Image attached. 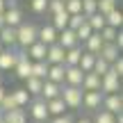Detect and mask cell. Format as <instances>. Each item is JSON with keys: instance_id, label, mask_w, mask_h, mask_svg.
<instances>
[{"instance_id": "cell-1", "label": "cell", "mask_w": 123, "mask_h": 123, "mask_svg": "<svg viewBox=\"0 0 123 123\" xmlns=\"http://www.w3.org/2000/svg\"><path fill=\"white\" fill-rule=\"evenodd\" d=\"M37 32H39V27L32 21H23L21 25L16 27V48H21V50L30 48L37 41Z\"/></svg>"}, {"instance_id": "cell-2", "label": "cell", "mask_w": 123, "mask_h": 123, "mask_svg": "<svg viewBox=\"0 0 123 123\" xmlns=\"http://www.w3.org/2000/svg\"><path fill=\"white\" fill-rule=\"evenodd\" d=\"M25 112H27V119L34 121V123H48V119H50L43 98H32L30 105L25 107Z\"/></svg>"}, {"instance_id": "cell-3", "label": "cell", "mask_w": 123, "mask_h": 123, "mask_svg": "<svg viewBox=\"0 0 123 123\" xmlns=\"http://www.w3.org/2000/svg\"><path fill=\"white\" fill-rule=\"evenodd\" d=\"M59 98L64 100L66 110H80V107H82V89H80V87H68V84H62Z\"/></svg>"}, {"instance_id": "cell-4", "label": "cell", "mask_w": 123, "mask_h": 123, "mask_svg": "<svg viewBox=\"0 0 123 123\" xmlns=\"http://www.w3.org/2000/svg\"><path fill=\"white\" fill-rule=\"evenodd\" d=\"M12 73H16L18 80H27V78L32 75V62H30V57L25 55V50L16 48V66H14Z\"/></svg>"}, {"instance_id": "cell-5", "label": "cell", "mask_w": 123, "mask_h": 123, "mask_svg": "<svg viewBox=\"0 0 123 123\" xmlns=\"http://www.w3.org/2000/svg\"><path fill=\"white\" fill-rule=\"evenodd\" d=\"M100 110L110 112V114H121L123 112V96L121 93H107L103 96V103H100Z\"/></svg>"}, {"instance_id": "cell-6", "label": "cell", "mask_w": 123, "mask_h": 123, "mask_svg": "<svg viewBox=\"0 0 123 123\" xmlns=\"http://www.w3.org/2000/svg\"><path fill=\"white\" fill-rule=\"evenodd\" d=\"M100 93L107 96V93H121V78H116L114 73L107 71L100 78Z\"/></svg>"}, {"instance_id": "cell-7", "label": "cell", "mask_w": 123, "mask_h": 123, "mask_svg": "<svg viewBox=\"0 0 123 123\" xmlns=\"http://www.w3.org/2000/svg\"><path fill=\"white\" fill-rule=\"evenodd\" d=\"M103 103V93L100 91H82V107L87 112H98Z\"/></svg>"}, {"instance_id": "cell-8", "label": "cell", "mask_w": 123, "mask_h": 123, "mask_svg": "<svg viewBox=\"0 0 123 123\" xmlns=\"http://www.w3.org/2000/svg\"><path fill=\"white\" fill-rule=\"evenodd\" d=\"M37 41H39V43H43V46H53V43H57V30H55L50 23L41 25L39 32H37Z\"/></svg>"}, {"instance_id": "cell-9", "label": "cell", "mask_w": 123, "mask_h": 123, "mask_svg": "<svg viewBox=\"0 0 123 123\" xmlns=\"http://www.w3.org/2000/svg\"><path fill=\"white\" fill-rule=\"evenodd\" d=\"M16 66V48H2L0 53V73H9Z\"/></svg>"}, {"instance_id": "cell-10", "label": "cell", "mask_w": 123, "mask_h": 123, "mask_svg": "<svg viewBox=\"0 0 123 123\" xmlns=\"http://www.w3.org/2000/svg\"><path fill=\"white\" fill-rule=\"evenodd\" d=\"M82 78H84V73L78 66H64V84H68V87H80V84H82Z\"/></svg>"}, {"instance_id": "cell-11", "label": "cell", "mask_w": 123, "mask_h": 123, "mask_svg": "<svg viewBox=\"0 0 123 123\" xmlns=\"http://www.w3.org/2000/svg\"><path fill=\"white\" fill-rule=\"evenodd\" d=\"M64 55H66V50L59 43H53L46 48V62L48 64H64Z\"/></svg>"}, {"instance_id": "cell-12", "label": "cell", "mask_w": 123, "mask_h": 123, "mask_svg": "<svg viewBox=\"0 0 123 123\" xmlns=\"http://www.w3.org/2000/svg\"><path fill=\"white\" fill-rule=\"evenodd\" d=\"M57 43L62 46L64 50H68V48H75L78 46V37H75V32L73 30H62V32H57Z\"/></svg>"}, {"instance_id": "cell-13", "label": "cell", "mask_w": 123, "mask_h": 123, "mask_svg": "<svg viewBox=\"0 0 123 123\" xmlns=\"http://www.w3.org/2000/svg\"><path fill=\"white\" fill-rule=\"evenodd\" d=\"M2 21H5V25H7V27H18V25L23 23V12H21L18 7H14V9H5Z\"/></svg>"}, {"instance_id": "cell-14", "label": "cell", "mask_w": 123, "mask_h": 123, "mask_svg": "<svg viewBox=\"0 0 123 123\" xmlns=\"http://www.w3.org/2000/svg\"><path fill=\"white\" fill-rule=\"evenodd\" d=\"M59 91H62V84H55V82H50V80H43V87H41V96L39 98H43V100L48 103V100H53V98H59Z\"/></svg>"}, {"instance_id": "cell-15", "label": "cell", "mask_w": 123, "mask_h": 123, "mask_svg": "<svg viewBox=\"0 0 123 123\" xmlns=\"http://www.w3.org/2000/svg\"><path fill=\"white\" fill-rule=\"evenodd\" d=\"M0 43L2 48H16V27H0Z\"/></svg>"}, {"instance_id": "cell-16", "label": "cell", "mask_w": 123, "mask_h": 123, "mask_svg": "<svg viewBox=\"0 0 123 123\" xmlns=\"http://www.w3.org/2000/svg\"><path fill=\"white\" fill-rule=\"evenodd\" d=\"M46 48H48V46L34 41L30 48H25V55L30 57V62H43V59H46Z\"/></svg>"}, {"instance_id": "cell-17", "label": "cell", "mask_w": 123, "mask_h": 123, "mask_svg": "<svg viewBox=\"0 0 123 123\" xmlns=\"http://www.w3.org/2000/svg\"><path fill=\"white\" fill-rule=\"evenodd\" d=\"M96 57H103V59L107 62V64H112V62H114V59H119V57H121V50L116 48L114 43H103L100 53H98Z\"/></svg>"}, {"instance_id": "cell-18", "label": "cell", "mask_w": 123, "mask_h": 123, "mask_svg": "<svg viewBox=\"0 0 123 123\" xmlns=\"http://www.w3.org/2000/svg\"><path fill=\"white\" fill-rule=\"evenodd\" d=\"M80 89H82V91H100V78H98L96 73H84Z\"/></svg>"}, {"instance_id": "cell-19", "label": "cell", "mask_w": 123, "mask_h": 123, "mask_svg": "<svg viewBox=\"0 0 123 123\" xmlns=\"http://www.w3.org/2000/svg\"><path fill=\"white\" fill-rule=\"evenodd\" d=\"M46 80L55 84H64V64H48V75Z\"/></svg>"}, {"instance_id": "cell-20", "label": "cell", "mask_w": 123, "mask_h": 123, "mask_svg": "<svg viewBox=\"0 0 123 123\" xmlns=\"http://www.w3.org/2000/svg\"><path fill=\"white\" fill-rule=\"evenodd\" d=\"M23 82H25V87H23V89H25V91L30 93L32 98H39V96H41V87H43V80L32 78V75H30V78H27V80H23Z\"/></svg>"}, {"instance_id": "cell-21", "label": "cell", "mask_w": 123, "mask_h": 123, "mask_svg": "<svg viewBox=\"0 0 123 123\" xmlns=\"http://www.w3.org/2000/svg\"><path fill=\"white\" fill-rule=\"evenodd\" d=\"M0 114H2V112H0ZM2 119H5V123H27V112L21 110V107H16V110L2 114Z\"/></svg>"}, {"instance_id": "cell-22", "label": "cell", "mask_w": 123, "mask_h": 123, "mask_svg": "<svg viewBox=\"0 0 123 123\" xmlns=\"http://www.w3.org/2000/svg\"><path fill=\"white\" fill-rule=\"evenodd\" d=\"M12 96H14V103H16V107H21V110H25L27 105H30V100H32V96L25 91L23 87H16L12 91Z\"/></svg>"}, {"instance_id": "cell-23", "label": "cell", "mask_w": 123, "mask_h": 123, "mask_svg": "<svg viewBox=\"0 0 123 123\" xmlns=\"http://www.w3.org/2000/svg\"><path fill=\"white\" fill-rule=\"evenodd\" d=\"M82 46H75V48H68L66 50V55H64V66H78V62H80V57H82Z\"/></svg>"}, {"instance_id": "cell-24", "label": "cell", "mask_w": 123, "mask_h": 123, "mask_svg": "<svg viewBox=\"0 0 123 123\" xmlns=\"http://www.w3.org/2000/svg\"><path fill=\"white\" fill-rule=\"evenodd\" d=\"M46 107H48V114L50 116H62V114L68 112L62 98H53V100H48V103H46Z\"/></svg>"}, {"instance_id": "cell-25", "label": "cell", "mask_w": 123, "mask_h": 123, "mask_svg": "<svg viewBox=\"0 0 123 123\" xmlns=\"http://www.w3.org/2000/svg\"><path fill=\"white\" fill-rule=\"evenodd\" d=\"M93 62H96V55H91V53H82V57H80V62H78V68L82 71V73H91Z\"/></svg>"}, {"instance_id": "cell-26", "label": "cell", "mask_w": 123, "mask_h": 123, "mask_svg": "<svg viewBox=\"0 0 123 123\" xmlns=\"http://www.w3.org/2000/svg\"><path fill=\"white\" fill-rule=\"evenodd\" d=\"M105 23L110 27H116V30H121V25H123V12L121 9H114V12H110L105 16Z\"/></svg>"}, {"instance_id": "cell-27", "label": "cell", "mask_w": 123, "mask_h": 123, "mask_svg": "<svg viewBox=\"0 0 123 123\" xmlns=\"http://www.w3.org/2000/svg\"><path fill=\"white\" fill-rule=\"evenodd\" d=\"M87 23H89V27H91L93 32H100L103 27L107 25V23H105V16H103V14H98V12L91 14V16H87Z\"/></svg>"}, {"instance_id": "cell-28", "label": "cell", "mask_w": 123, "mask_h": 123, "mask_svg": "<svg viewBox=\"0 0 123 123\" xmlns=\"http://www.w3.org/2000/svg\"><path fill=\"white\" fill-rule=\"evenodd\" d=\"M50 25H53L57 32L66 30V25H68V14L62 12V14H55V16H50Z\"/></svg>"}, {"instance_id": "cell-29", "label": "cell", "mask_w": 123, "mask_h": 123, "mask_svg": "<svg viewBox=\"0 0 123 123\" xmlns=\"http://www.w3.org/2000/svg\"><path fill=\"white\" fill-rule=\"evenodd\" d=\"M96 5H98V14H103V16L119 9V0H96Z\"/></svg>"}, {"instance_id": "cell-30", "label": "cell", "mask_w": 123, "mask_h": 123, "mask_svg": "<svg viewBox=\"0 0 123 123\" xmlns=\"http://www.w3.org/2000/svg\"><path fill=\"white\" fill-rule=\"evenodd\" d=\"M48 75V62H32V78H39V80H46Z\"/></svg>"}, {"instance_id": "cell-31", "label": "cell", "mask_w": 123, "mask_h": 123, "mask_svg": "<svg viewBox=\"0 0 123 123\" xmlns=\"http://www.w3.org/2000/svg\"><path fill=\"white\" fill-rule=\"evenodd\" d=\"M91 123H116V116L110 114V112H105V110H98V112H93Z\"/></svg>"}, {"instance_id": "cell-32", "label": "cell", "mask_w": 123, "mask_h": 123, "mask_svg": "<svg viewBox=\"0 0 123 123\" xmlns=\"http://www.w3.org/2000/svg\"><path fill=\"white\" fill-rule=\"evenodd\" d=\"M98 34H100V39L105 41V43H114V39H116V34H119V30H116V27H110V25H105L100 32H98Z\"/></svg>"}, {"instance_id": "cell-33", "label": "cell", "mask_w": 123, "mask_h": 123, "mask_svg": "<svg viewBox=\"0 0 123 123\" xmlns=\"http://www.w3.org/2000/svg\"><path fill=\"white\" fill-rule=\"evenodd\" d=\"M91 32H93V30H91V27H89V23L84 21L82 25H80L78 30H75V37H78V43H84V41H87L89 37H91Z\"/></svg>"}, {"instance_id": "cell-34", "label": "cell", "mask_w": 123, "mask_h": 123, "mask_svg": "<svg viewBox=\"0 0 123 123\" xmlns=\"http://www.w3.org/2000/svg\"><path fill=\"white\" fill-rule=\"evenodd\" d=\"M110 71V64H107L103 57H96V62H93V68H91V73H96L98 78H103V75Z\"/></svg>"}, {"instance_id": "cell-35", "label": "cell", "mask_w": 123, "mask_h": 123, "mask_svg": "<svg viewBox=\"0 0 123 123\" xmlns=\"http://www.w3.org/2000/svg\"><path fill=\"white\" fill-rule=\"evenodd\" d=\"M80 5H82V16H91V14L98 12L96 0H80Z\"/></svg>"}, {"instance_id": "cell-36", "label": "cell", "mask_w": 123, "mask_h": 123, "mask_svg": "<svg viewBox=\"0 0 123 123\" xmlns=\"http://www.w3.org/2000/svg\"><path fill=\"white\" fill-rule=\"evenodd\" d=\"M62 12H64V0H48V9H46V14L55 16V14H62Z\"/></svg>"}, {"instance_id": "cell-37", "label": "cell", "mask_w": 123, "mask_h": 123, "mask_svg": "<svg viewBox=\"0 0 123 123\" xmlns=\"http://www.w3.org/2000/svg\"><path fill=\"white\" fill-rule=\"evenodd\" d=\"M84 21H87V16H82V14H73V16H68V25H66V27L75 32V30H78V27L82 25Z\"/></svg>"}, {"instance_id": "cell-38", "label": "cell", "mask_w": 123, "mask_h": 123, "mask_svg": "<svg viewBox=\"0 0 123 123\" xmlns=\"http://www.w3.org/2000/svg\"><path fill=\"white\" fill-rule=\"evenodd\" d=\"M30 7L34 14H46V9H48V0H30Z\"/></svg>"}, {"instance_id": "cell-39", "label": "cell", "mask_w": 123, "mask_h": 123, "mask_svg": "<svg viewBox=\"0 0 123 123\" xmlns=\"http://www.w3.org/2000/svg\"><path fill=\"white\" fill-rule=\"evenodd\" d=\"M110 73H114L116 78H121V75H123V57L114 59V62L110 64Z\"/></svg>"}, {"instance_id": "cell-40", "label": "cell", "mask_w": 123, "mask_h": 123, "mask_svg": "<svg viewBox=\"0 0 123 123\" xmlns=\"http://www.w3.org/2000/svg\"><path fill=\"white\" fill-rule=\"evenodd\" d=\"M48 123H73V119L68 114H62V116H50Z\"/></svg>"}, {"instance_id": "cell-41", "label": "cell", "mask_w": 123, "mask_h": 123, "mask_svg": "<svg viewBox=\"0 0 123 123\" xmlns=\"http://www.w3.org/2000/svg\"><path fill=\"white\" fill-rule=\"evenodd\" d=\"M114 46H116L119 50L123 48V32H121V30H119V34H116V39H114Z\"/></svg>"}, {"instance_id": "cell-42", "label": "cell", "mask_w": 123, "mask_h": 123, "mask_svg": "<svg viewBox=\"0 0 123 123\" xmlns=\"http://www.w3.org/2000/svg\"><path fill=\"white\" fill-rule=\"evenodd\" d=\"M73 123H91V119H89V116H82V119H78V121H73Z\"/></svg>"}, {"instance_id": "cell-43", "label": "cell", "mask_w": 123, "mask_h": 123, "mask_svg": "<svg viewBox=\"0 0 123 123\" xmlns=\"http://www.w3.org/2000/svg\"><path fill=\"white\" fill-rule=\"evenodd\" d=\"M5 93H7V89H5V84L0 82V100H2V96H5Z\"/></svg>"}, {"instance_id": "cell-44", "label": "cell", "mask_w": 123, "mask_h": 123, "mask_svg": "<svg viewBox=\"0 0 123 123\" xmlns=\"http://www.w3.org/2000/svg\"><path fill=\"white\" fill-rule=\"evenodd\" d=\"M5 14V0H0V16Z\"/></svg>"}, {"instance_id": "cell-45", "label": "cell", "mask_w": 123, "mask_h": 123, "mask_svg": "<svg viewBox=\"0 0 123 123\" xmlns=\"http://www.w3.org/2000/svg\"><path fill=\"white\" fill-rule=\"evenodd\" d=\"M116 123H123V114H116Z\"/></svg>"}, {"instance_id": "cell-46", "label": "cell", "mask_w": 123, "mask_h": 123, "mask_svg": "<svg viewBox=\"0 0 123 123\" xmlns=\"http://www.w3.org/2000/svg\"><path fill=\"white\" fill-rule=\"evenodd\" d=\"M0 53H2V43H0Z\"/></svg>"}, {"instance_id": "cell-47", "label": "cell", "mask_w": 123, "mask_h": 123, "mask_svg": "<svg viewBox=\"0 0 123 123\" xmlns=\"http://www.w3.org/2000/svg\"><path fill=\"white\" fill-rule=\"evenodd\" d=\"M0 80H2V73H0Z\"/></svg>"}, {"instance_id": "cell-48", "label": "cell", "mask_w": 123, "mask_h": 123, "mask_svg": "<svg viewBox=\"0 0 123 123\" xmlns=\"http://www.w3.org/2000/svg\"><path fill=\"white\" fill-rule=\"evenodd\" d=\"M27 123H34V121H27Z\"/></svg>"}]
</instances>
